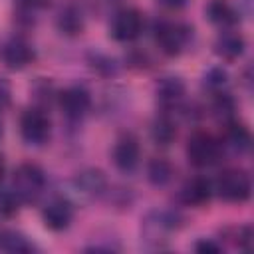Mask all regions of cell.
<instances>
[{
    "label": "cell",
    "mask_w": 254,
    "mask_h": 254,
    "mask_svg": "<svg viewBox=\"0 0 254 254\" xmlns=\"http://www.w3.org/2000/svg\"><path fill=\"white\" fill-rule=\"evenodd\" d=\"M18 4L24 6L26 10H36V8H44L48 0H18Z\"/></svg>",
    "instance_id": "cell-28"
},
{
    "label": "cell",
    "mask_w": 254,
    "mask_h": 254,
    "mask_svg": "<svg viewBox=\"0 0 254 254\" xmlns=\"http://www.w3.org/2000/svg\"><path fill=\"white\" fill-rule=\"evenodd\" d=\"M147 179L153 187H165L173 179V165L165 157H155L147 165Z\"/></svg>",
    "instance_id": "cell-19"
},
{
    "label": "cell",
    "mask_w": 254,
    "mask_h": 254,
    "mask_svg": "<svg viewBox=\"0 0 254 254\" xmlns=\"http://www.w3.org/2000/svg\"><path fill=\"white\" fill-rule=\"evenodd\" d=\"M224 141L234 153H246L250 149V131L238 123V121H228L224 123Z\"/></svg>",
    "instance_id": "cell-18"
},
{
    "label": "cell",
    "mask_w": 254,
    "mask_h": 254,
    "mask_svg": "<svg viewBox=\"0 0 254 254\" xmlns=\"http://www.w3.org/2000/svg\"><path fill=\"white\" fill-rule=\"evenodd\" d=\"M187 159L192 167H210L220 159V143L210 133L196 131L187 141Z\"/></svg>",
    "instance_id": "cell-4"
},
{
    "label": "cell",
    "mask_w": 254,
    "mask_h": 254,
    "mask_svg": "<svg viewBox=\"0 0 254 254\" xmlns=\"http://www.w3.org/2000/svg\"><path fill=\"white\" fill-rule=\"evenodd\" d=\"M177 228V216L167 210H151L141 220V238L153 246L159 248L169 240V234Z\"/></svg>",
    "instance_id": "cell-3"
},
{
    "label": "cell",
    "mask_w": 254,
    "mask_h": 254,
    "mask_svg": "<svg viewBox=\"0 0 254 254\" xmlns=\"http://www.w3.org/2000/svg\"><path fill=\"white\" fill-rule=\"evenodd\" d=\"M151 137H153V141H155L157 145H161V147L171 145V143L175 141V137H177V123H175L169 115L157 117L155 123H153V127H151Z\"/></svg>",
    "instance_id": "cell-20"
},
{
    "label": "cell",
    "mask_w": 254,
    "mask_h": 254,
    "mask_svg": "<svg viewBox=\"0 0 254 254\" xmlns=\"http://www.w3.org/2000/svg\"><path fill=\"white\" fill-rule=\"evenodd\" d=\"M224 236L230 238L240 250H250L252 248L254 234H252V228L248 224H244V226H228V228H224Z\"/></svg>",
    "instance_id": "cell-23"
},
{
    "label": "cell",
    "mask_w": 254,
    "mask_h": 254,
    "mask_svg": "<svg viewBox=\"0 0 254 254\" xmlns=\"http://www.w3.org/2000/svg\"><path fill=\"white\" fill-rule=\"evenodd\" d=\"M0 250L22 254V252H32V250H36V246H34V242H30V238L24 236L22 232H16V230H2V232H0Z\"/></svg>",
    "instance_id": "cell-21"
},
{
    "label": "cell",
    "mask_w": 254,
    "mask_h": 254,
    "mask_svg": "<svg viewBox=\"0 0 254 254\" xmlns=\"http://www.w3.org/2000/svg\"><path fill=\"white\" fill-rule=\"evenodd\" d=\"M115 0H93V4H97V6H109V4H113Z\"/></svg>",
    "instance_id": "cell-31"
},
{
    "label": "cell",
    "mask_w": 254,
    "mask_h": 254,
    "mask_svg": "<svg viewBox=\"0 0 254 254\" xmlns=\"http://www.w3.org/2000/svg\"><path fill=\"white\" fill-rule=\"evenodd\" d=\"M210 196H212V183L206 177H192L181 189V200L187 206L200 208L210 200Z\"/></svg>",
    "instance_id": "cell-12"
},
{
    "label": "cell",
    "mask_w": 254,
    "mask_h": 254,
    "mask_svg": "<svg viewBox=\"0 0 254 254\" xmlns=\"http://www.w3.org/2000/svg\"><path fill=\"white\" fill-rule=\"evenodd\" d=\"M83 26H85V18H83V12L77 4L69 2L65 4L60 14H58V28L62 34L65 36H77L83 32Z\"/></svg>",
    "instance_id": "cell-14"
},
{
    "label": "cell",
    "mask_w": 254,
    "mask_h": 254,
    "mask_svg": "<svg viewBox=\"0 0 254 254\" xmlns=\"http://www.w3.org/2000/svg\"><path fill=\"white\" fill-rule=\"evenodd\" d=\"M204 12H206V18L220 28H230L238 22V12L228 0H210Z\"/></svg>",
    "instance_id": "cell-16"
},
{
    "label": "cell",
    "mask_w": 254,
    "mask_h": 254,
    "mask_svg": "<svg viewBox=\"0 0 254 254\" xmlns=\"http://www.w3.org/2000/svg\"><path fill=\"white\" fill-rule=\"evenodd\" d=\"M244 48H246V42H244L242 34L234 32V30H224L214 40V52L222 60H236V58H240L244 54Z\"/></svg>",
    "instance_id": "cell-13"
},
{
    "label": "cell",
    "mask_w": 254,
    "mask_h": 254,
    "mask_svg": "<svg viewBox=\"0 0 254 254\" xmlns=\"http://www.w3.org/2000/svg\"><path fill=\"white\" fill-rule=\"evenodd\" d=\"M234 99L228 95V93H222V91H216L214 93V101H212V111L218 119H222L224 123L232 121V115H234Z\"/></svg>",
    "instance_id": "cell-22"
},
{
    "label": "cell",
    "mask_w": 254,
    "mask_h": 254,
    "mask_svg": "<svg viewBox=\"0 0 254 254\" xmlns=\"http://www.w3.org/2000/svg\"><path fill=\"white\" fill-rule=\"evenodd\" d=\"M18 196L12 190H0V218L14 216L18 212Z\"/></svg>",
    "instance_id": "cell-25"
},
{
    "label": "cell",
    "mask_w": 254,
    "mask_h": 254,
    "mask_svg": "<svg viewBox=\"0 0 254 254\" xmlns=\"http://www.w3.org/2000/svg\"><path fill=\"white\" fill-rule=\"evenodd\" d=\"M4 173H6V163H4V157L0 155V183L4 179Z\"/></svg>",
    "instance_id": "cell-30"
},
{
    "label": "cell",
    "mask_w": 254,
    "mask_h": 254,
    "mask_svg": "<svg viewBox=\"0 0 254 254\" xmlns=\"http://www.w3.org/2000/svg\"><path fill=\"white\" fill-rule=\"evenodd\" d=\"M0 137H2V123H0Z\"/></svg>",
    "instance_id": "cell-32"
},
{
    "label": "cell",
    "mask_w": 254,
    "mask_h": 254,
    "mask_svg": "<svg viewBox=\"0 0 254 254\" xmlns=\"http://www.w3.org/2000/svg\"><path fill=\"white\" fill-rule=\"evenodd\" d=\"M163 6H167V8H173V10H177V8H183L185 4H187V0H159Z\"/></svg>",
    "instance_id": "cell-29"
},
{
    "label": "cell",
    "mask_w": 254,
    "mask_h": 254,
    "mask_svg": "<svg viewBox=\"0 0 254 254\" xmlns=\"http://www.w3.org/2000/svg\"><path fill=\"white\" fill-rule=\"evenodd\" d=\"M34 58H36L34 48L20 36H14V38L6 40L0 48V60L10 69H22V67L30 65L34 62Z\"/></svg>",
    "instance_id": "cell-9"
},
{
    "label": "cell",
    "mask_w": 254,
    "mask_h": 254,
    "mask_svg": "<svg viewBox=\"0 0 254 254\" xmlns=\"http://www.w3.org/2000/svg\"><path fill=\"white\" fill-rule=\"evenodd\" d=\"M58 105H60V109L64 111L65 117L79 119L89 111L91 95H89V91L85 87L71 85V87H65L64 91L58 93Z\"/></svg>",
    "instance_id": "cell-8"
},
{
    "label": "cell",
    "mask_w": 254,
    "mask_h": 254,
    "mask_svg": "<svg viewBox=\"0 0 254 254\" xmlns=\"http://www.w3.org/2000/svg\"><path fill=\"white\" fill-rule=\"evenodd\" d=\"M185 95V83L181 77H163L157 83V99L165 107H175L183 101Z\"/></svg>",
    "instance_id": "cell-17"
},
{
    "label": "cell",
    "mask_w": 254,
    "mask_h": 254,
    "mask_svg": "<svg viewBox=\"0 0 254 254\" xmlns=\"http://www.w3.org/2000/svg\"><path fill=\"white\" fill-rule=\"evenodd\" d=\"M52 123L42 107H28L20 115V135L28 145H44L50 139Z\"/></svg>",
    "instance_id": "cell-6"
},
{
    "label": "cell",
    "mask_w": 254,
    "mask_h": 254,
    "mask_svg": "<svg viewBox=\"0 0 254 254\" xmlns=\"http://www.w3.org/2000/svg\"><path fill=\"white\" fill-rule=\"evenodd\" d=\"M202 83H204V87L206 89H210V91H222V87L228 83V73H226V69H222V67H210L206 73H204V77H202Z\"/></svg>",
    "instance_id": "cell-24"
},
{
    "label": "cell",
    "mask_w": 254,
    "mask_h": 254,
    "mask_svg": "<svg viewBox=\"0 0 254 254\" xmlns=\"http://www.w3.org/2000/svg\"><path fill=\"white\" fill-rule=\"evenodd\" d=\"M42 220L44 224L54 230V232H62L65 230L71 220H73V204L64 198V196H58V198H52L44 208H42Z\"/></svg>",
    "instance_id": "cell-10"
},
{
    "label": "cell",
    "mask_w": 254,
    "mask_h": 254,
    "mask_svg": "<svg viewBox=\"0 0 254 254\" xmlns=\"http://www.w3.org/2000/svg\"><path fill=\"white\" fill-rule=\"evenodd\" d=\"M194 250L200 252V254H216V252H220V244H216L214 240L202 238V240H198V242L194 244Z\"/></svg>",
    "instance_id": "cell-26"
},
{
    "label": "cell",
    "mask_w": 254,
    "mask_h": 254,
    "mask_svg": "<svg viewBox=\"0 0 254 254\" xmlns=\"http://www.w3.org/2000/svg\"><path fill=\"white\" fill-rule=\"evenodd\" d=\"M46 189V175L36 163H22L12 175V192L20 202H36Z\"/></svg>",
    "instance_id": "cell-1"
},
{
    "label": "cell",
    "mask_w": 254,
    "mask_h": 254,
    "mask_svg": "<svg viewBox=\"0 0 254 254\" xmlns=\"http://www.w3.org/2000/svg\"><path fill=\"white\" fill-rule=\"evenodd\" d=\"M73 187L83 196H99L105 190L107 181H105V175L99 169H87V171H81L73 179Z\"/></svg>",
    "instance_id": "cell-15"
},
{
    "label": "cell",
    "mask_w": 254,
    "mask_h": 254,
    "mask_svg": "<svg viewBox=\"0 0 254 254\" xmlns=\"http://www.w3.org/2000/svg\"><path fill=\"white\" fill-rule=\"evenodd\" d=\"M189 38H190V28L185 24L169 22V20H161L155 24V42L159 50L167 56H179L189 44Z\"/></svg>",
    "instance_id": "cell-5"
},
{
    "label": "cell",
    "mask_w": 254,
    "mask_h": 254,
    "mask_svg": "<svg viewBox=\"0 0 254 254\" xmlns=\"http://www.w3.org/2000/svg\"><path fill=\"white\" fill-rule=\"evenodd\" d=\"M214 190L218 192V196L226 202H244L250 198L252 192V183L246 171L242 169H224L216 183H214Z\"/></svg>",
    "instance_id": "cell-2"
},
{
    "label": "cell",
    "mask_w": 254,
    "mask_h": 254,
    "mask_svg": "<svg viewBox=\"0 0 254 254\" xmlns=\"http://www.w3.org/2000/svg\"><path fill=\"white\" fill-rule=\"evenodd\" d=\"M10 99H12V87L4 77H0V111L10 105Z\"/></svg>",
    "instance_id": "cell-27"
},
{
    "label": "cell",
    "mask_w": 254,
    "mask_h": 254,
    "mask_svg": "<svg viewBox=\"0 0 254 254\" xmlns=\"http://www.w3.org/2000/svg\"><path fill=\"white\" fill-rule=\"evenodd\" d=\"M143 32V16L135 8H123L113 14L109 34L117 42H131Z\"/></svg>",
    "instance_id": "cell-7"
},
{
    "label": "cell",
    "mask_w": 254,
    "mask_h": 254,
    "mask_svg": "<svg viewBox=\"0 0 254 254\" xmlns=\"http://www.w3.org/2000/svg\"><path fill=\"white\" fill-rule=\"evenodd\" d=\"M111 159H113V165L119 171H123V173L133 171L139 165V159H141V147H139L137 137L123 135L121 139H117V143L113 147V153H111Z\"/></svg>",
    "instance_id": "cell-11"
}]
</instances>
